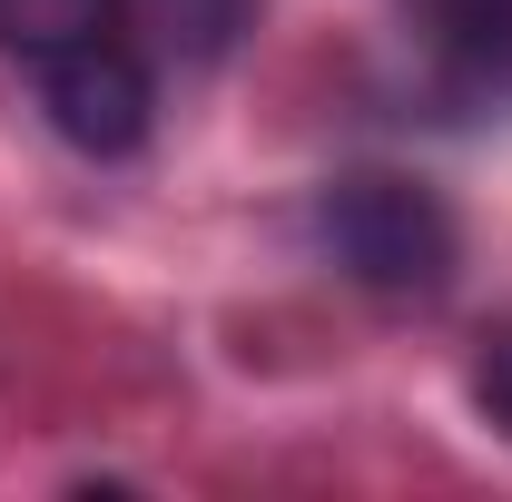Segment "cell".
Here are the masks:
<instances>
[{"mask_svg": "<svg viewBox=\"0 0 512 502\" xmlns=\"http://www.w3.org/2000/svg\"><path fill=\"white\" fill-rule=\"evenodd\" d=\"M316 237L325 256L355 276V286H375V296H444L453 286V207L424 178H394V168H355V178H335L316 197Z\"/></svg>", "mask_w": 512, "mask_h": 502, "instance_id": "1", "label": "cell"}, {"mask_svg": "<svg viewBox=\"0 0 512 502\" xmlns=\"http://www.w3.org/2000/svg\"><path fill=\"white\" fill-rule=\"evenodd\" d=\"M40 109H50V128H60L69 148L128 158L148 138V69H138V50H128L119 30L109 40H79L60 60H40Z\"/></svg>", "mask_w": 512, "mask_h": 502, "instance_id": "2", "label": "cell"}, {"mask_svg": "<svg viewBox=\"0 0 512 502\" xmlns=\"http://www.w3.org/2000/svg\"><path fill=\"white\" fill-rule=\"evenodd\" d=\"M424 69L453 99H512V0H404Z\"/></svg>", "mask_w": 512, "mask_h": 502, "instance_id": "3", "label": "cell"}, {"mask_svg": "<svg viewBox=\"0 0 512 502\" xmlns=\"http://www.w3.org/2000/svg\"><path fill=\"white\" fill-rule=\"evenodd\" d=\"M109 30H119V0H0V50H20L30 69Z\"/></svg>", "mask_w": 512, "mask_h": 502, "instance_id": "4", "label": "cell"}, {"mask_svg": "<svg viewBox=\"0 0 512 502\" xmlns=\"http://www.w3.org/2000/svg\"><path fill=\"white\" fill-rule=\"evenodd\" d=\"M247 10H256V0H148V20L168 30L178 60H217V50L247 30Z\"/></svg>", "mask_w": 512, "mask_h": 502, "instance_id": "5", "label": "cell"}, {"mask_svg": "<svg viewBox=\"0 0 512 502\" xmlns=\"http://www.w3.org/2000/svg\"><path fill=\"white\" fill-rule=\"evenodd\" d=\"M473 394H483V414L512 434V325H493V345H483V365H473Z\"/></svg>", "mask_w": 512, "mask_h": 502, "instance_id": "6", "label": "cell"}]
</instances>
